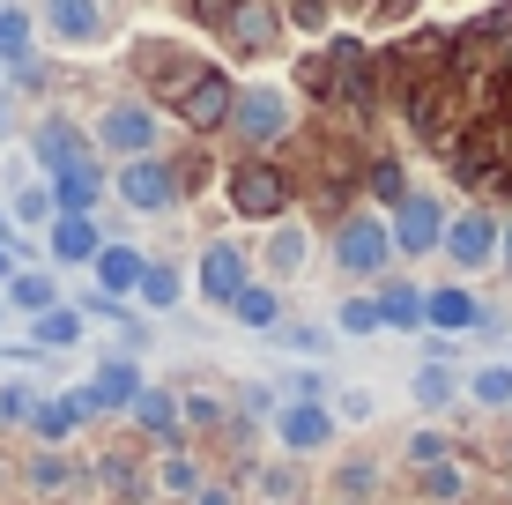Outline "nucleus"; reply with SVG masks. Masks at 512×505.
Segmentation results:
<instances>
[{
  "mask_svg": "<svg viewBox=\"0 0 512 505\" xmlns=\"http://www.w3.org/2000/svg\"><path fill=\"white\" fill-rule=\"evenodd\" d=\"M446 394H453V379L438 372V364H431V372H416V402H431V409H438Z\"/></svg>",
  "mask_w": 512,
  "mask_h": 505,
  "instance_id": "c85d7f7f",
  "label": "nucleus"
},
{
  "mask_svg": "<svg viewBox=\"0 0 512 505\" xmlns=\"http://www.w3.org/2000/svg\"><path fill=\"white\" fill-rule=\"evenodd\" d=\"M164 483H171V491H193L201 476H193V461H164Z\"/></svg>",
  "mask_w": 512,
  "mask_h": 505,
  "instance_id": "473e14b6",
  "label": "nucleus"
},
{
  "mask_svg": "<svg viewBox=\"0 0 512 505\" xmlns=\"http://www.w3.org/2000/svg\"><path fill=\"white\" fill-rule=\"evenodd\" d=\"M134 298L149 305V312H171V305H179V268H141Z\"/></svg>",
  "mask_w": 512,
  "mask_h": 505,
  "instance_id": "f3484780",
  "label": "nucleus"
},
{
  "mask_svg": "<svg viewBox=\"0 0 512 505\" xmlns=\"http://www.w3.org/2000/svg\"><path fill=\"white\" fill-rule=\"evenodd\" d=\"M141 268H149V260H141L134 246H97V283H104V298H127V290L141 283Z\"/></svg>",
  "mask_w": 512,
  "mask_h": 505,
  "instance_id": "9b49d317",
  "label": "nucleus"
},
{
  "mask_svg": "<svg viewBox=\"0 0 512 505\" xmlns=\"http://www.w3.org/2000/svg\"><path fill=\"white\" fill-rule=\"evenodd\" d=\"M97 149H112V156H149L156 149V112L149 104H112V112L97 119Z\"/></svg>",
  "mask_w": 512,
  "mask_h": 505,
  "instance_id": "7ed1b4c3",
  "label": "nucleus"
},
{
  "mask_svg": "<svg viewBox=\"0 0 512 505\" xmlns=\"http://www.w3.org/2000/svg\"><path fill=\"white\" fill-rule=\"evenodd\" d=\"M0 327H8V305H0Z\"/></svg>",
  "mask_w": 512,
  "mask_h": 505,
  "instance_id": "e433bc0d",
  "label": "nucleus"
},
{
  "mask_svg": "<svg viewBox=\"0 0 512 505\" xmlns=\"http://www.w3.org/2000/svg\"><path fill=\"white\" fill-rule=\"evenodd\" d=\"M15 312H52V275H8V298Z\"/></svg>",
  "mask_w": 512,
  "mask_h": 505,
  "instance_id": "6ab92c4d",
  "label": "nucleus"
},
{
  "mask_svg": "<svg viewBox=\"0 0 512 505\" xmlns=\"http://www.w3.org/2000/svg\"><path fill=\"white\" fill-rule=\"evenodd\" d=\"M327 439H334V416H327L320 402L282 409V446H297V454H305V446H327Z\"/></svg>",
  "mask_w": 512,
  "mask_h": 505,
  "instance_id": "9d476101",
  "label": "nucleus"
},
{
  "mask_svg": "<svg viewBox=\"0 0 512 505\" xmlns=\"http://www.w3.org/2000/svg\"><path fill=\"white\" fill-rule=\"evenodd\" d=\"M75 335H82V320H75V312H38V342H45V350H67Z\"/></svg>",
  "mask_w": 512,
  "mask_h": 505,
  "instance_id": "b1692460",
  "label": "nucleus"
},
{
  "mask_svg": "<svg viewBox=\"0 0 512 505\" xmlns=\"http://www.w3.org/2000/svg\"><path fill=\"white\" fill-rule=\"evenodd\" d=\"M475 402H490V409L512 402V372L505 364H483V372H475Z\"/></svg>",
  "mask_w": 512,
  "mask_h": 505,
  "instance_id": "393cba45",
  "label": "nucleus"
},
{
  "mask_svg": "<svg viewBox=\"0 0 512 505\" xmlns=\"http://www.w3.org/2000/svg\"><path fill=\"white\" fill-rule=\"evenodd\" d=\"M438 238H446V208H438L431 194H409L401 201V216H394V231H386V246L394 253H438Z\"/></svg>",
  "mask_w": 512,
  "mask_h": 505,
  "instance_id": "f03ea898",
  "label": "nucleus"
},
{
  "mask_svg": "<svg viewBox=\"0 0 512 505\" xmlns=\"http://www.w3.org/2000/svg\"><path fill=\"white\" fill-rule=\"evenodd\" d=\"M305 260H312V246H305V238H297V231H282L275 246H268V268H275V275H297V268H305Z\"/></svg>",
  "mask_w": 512,
  "mask_h": 505,
  "instance_id": "5701e85b",
  "label": "nucleus"
},
{
  "mask_svg": "<svg viewBox=\"0 0 512 505\" xmlns=\"http://www.w3.org/2000/svg\"><path fill=\"white\" fill-rule=\"evenodd\" d=\"M423 483H431V498H461V468H431Z\"/></svg>",
  "mask_w": 512,
  "mask_h": 505,
  "instance_id": "7c9ffc66",
  "label": "nucleus"
},
{
  "mask_svg": "<svg viewBox=\"0 0 512 505\" xmlns=\"http://www.w3.org/2000/svg\"><path fill=\"white\" fill-rule=\"evenodd\" d=\"M0 134H8V97H0Z\"/></svg>",
  "mask_w": 512,
  "mask_h": 505,
  "instance_id": "c9c22d12",
  "label": "nucleus"
},
{
  "mask_svg": "<svg viewBox=\"0 0 512 505\" xmlns=\"http://www.w3.org/2000/svg\"><path fill=\"white\" fill-rule=\"evenodd\" d=\"M423 320H431V327H475L483 312H475L468 290H431V298H423Z\"/></svg>",
  "mask_w": 512,
  "mask_h": 505,
  "instance_id": "2eb2a0df",
  "label": "nucleus"
},
{
  "mask_svg": "<svg viewBox=\"0 0 512 505\" xmlns=\"http://www.w3.org/2000/svg\"><path fill=\"white\" fill-rule=\"evenodd\" d=\"M461 268H490L498 260V216H483V208H468V216H453L446 223V238H438Z\"/></svg>",
  "mask_w": 512,
  "mask_h": 505,
  "instance_id": "39448f33",
  "label": "nucleus"
},
{
  "mask_svg": "<svg viewBox=\"0 0 512 505\" xmlns=\"http://www.w3.org/2000/svg\"><path fill=\"white\" fill-rule=\"evenodd\" d=\"M82 416H90V402H82V394H67V402H45V409H38V439H67Z\"/></svg>",
  "mask_w": 512,
  "mask_h": 505,
  "instance_id": "a211bd4d",
  "label": "nucleus"
},
{
  "mask_svg": "<svg viewBox=\"0 0 512 505\" xmlns=\"http://www.w3.org/2000/svg\"><path fill=\"white\" fill-rule=\"evenodd\" d=\"M342 335H379V305L372 298H349L342 305Z\"/></svg>",
  "mask_w": 512,
  "mask_h": 505,
  "instance_id": "a878e982",
  "label": "nucleus"
},
{
  "mask_svg": "<svg viewBox=\"0 0 512 505\" xmlns=\"http://www.w3.org/2000/svg\"><path fill=\"white\" fill-rule=\"evenodd\" d=\"M38 156L52 171H67V164H90V142H82V134H67V127H45L38 134Z\"/></svg>",
  "mask_w": 512,
  "mask_h": 505,
  "instance_id": "dca6fc26",
  "label": "nucleus"
},
{
  "mask_svg": "<svg viewBox=\"0 0 512 505\" xmlns=\"http://www.w3.org/2000/svg\"><path fill=\"white\" fill-rule=\"evenodd\" d=\"M134 402H141V424H156V431L171 424V394H134Z\"/></svg>",
  "mask_w": 512,
  "mask_h": 505,
  "instance_id": "c756f323",
  "label": "nucleus"
},
{
  "mask_svg": "<svg viewBox=\"0 0 512 505\" xmlns=\"http://www.w3.org/2000/svg\"><path fill=\"white\" fill-rule=\"evenodd\" d=\"M498 253L512 260V223H498Z\"/></svg>",
  "mask_w": 512,
  "mask_h": 505,
  "instance_id": "f704fd0d",
  "label": "nucleus"
},
{
  "mask_svg": "<svg viewBox=\"0 0 512 505\" xmlns=\"http://www.w3.org/2000/svg\"><path fill=\"white\" fill-rule=\"evenodd\" d=\"M282 342H290V350H327L320 327H282Z\"/></svg>",
  "mask_w": 512,
  "mask_h": 505,
  "instance_id": "2f4dec72",
  "label": "nucleus"
},
{
  "mask_svg": "<svg viewBox=\"0 0 512 505\" xmlns=\"http://www.w3.org/2000/svg\"><path fill=\"white\" fill-rule=\"evenodd\" d=\"M45 30L60 45H97L104 38V8L97 0H45Z\"/></svg>",
  "mask_w": 512,
  "mask_h": 505,
  "instance_id": "0eeeda50",
  "label": "nucleus"
},
{
  "mask_svg": "<svg viewBox=\"0 0 512 505\" xmlns=\"http://www.w3.org/2000/svg\"><path fill=\"white\" fill-rule=\"evenodd\" d=\"M231 312H238V320H245V327H275V320H282V305H275V290H260V283H245V290H238V298H231Z\"/></svg>",
  "mask_w": 512,
  "mask_h": 505,
  "instance_id": "aec40b11",
  "label": "nucleus"
},
{
  "mask_svg": "<svg viewBox=\"0 0 512 505\" xmlns=\"http://www.w3.org/2000/svg\"><path fill=\"white\" fill-rule=\"evenodd\" d=\"M97 246L104 238H97L90 216H60L52 223V260H67V268H75V260H97Z\"/></svg>",
  "mask_w": 512,
  "mask_h": 505,
  "instance_id": "ddd939ff",
  "label": "nucleus"
},
{
  "mask_svg": "<svg viewBox=\"0 0 512 505\" xmlns=\"http://www.w3.org/2000/svg\"><path fill=\"white\" fill-rule=\"evenodd\" d=\"M15 216H23V223H45V216H52V194H45V186H23V194H15Z\"/></svg>",
  "mask_w": 512,
  "mask_h": 505,
  "instance_id": "bb28decb",
  "label": "nucleus"
},
{
  "mask_svg": "<svg viewBox=\"0 0 512 505\" xmlns=\"http://www.w3.org/2000/svg\"><path fill=\"white\" fill-rule=\"evenodd\" d=\"M134 394H141V372H134V364H104V372L90 379V394H82V402H90V409H127Z\"/></svg>",
  "mask_w": 512,
  "mask_h": 505,
  "instance_id": "4468645a",
  "label": "nucleus"
},
{
  "mask_svg": "<svg viewBox=\"0 0 512 505\" xmlns=\"http://www.w3.org/2000/svg\"><path fill=\"white\" fill-rule=\"evenodd\" d=\"M119 201L127 208H141V216H164L171 201H179V179H171L156 156H134L127 171H119Z\"/></svg>",
  "mask_w": 512,
  "mask_h": 505,
  "instance_id": "20e7f679",
  "label": "nucleus"
},
{
  "mask_svg": "<svg viewBox=\"0 0 512 505\" xmlns=\"http://www.w3.org/2000/svg\"><path fill=\"white\" fill-rule=\"evenodd\" d=\"M179 112L193 119V127H223V112H231V82L223 75H193V90H179Z\"/></svg>",
  "mask_w": 512,
  "mask_h": 505,
  "instance_id": "1a4fd4ad",
  "label": "nucleus"
},
{
  "mask_svg": "<svg viewBox=\"0 0 512 505\" xmlns=\"http://www.w3.org/2000/svg\"><path fill=\"white\" fill-rule=\"evenodd\" d=\"M23 52H30V15L0 8V60H23Z\"/></svg>",
  "mask_w": 512,
  "mask_h": 505,
  "instance_id": "4be33fe9",
  "label": "nucleus"
},
{
  "mask_svg": "<svg viewBox=\"0 0 512 505\" xmlns=\"http://www.w3.org/2000/svg\"><path fill=\"white\" fill-rule=\"evenodd\" d=\"M231 201L245 208V216H275V208H282V179H275V171H238V179H231Z\"/></svg>",
  "mask_w": 512,
  "mask_h": 505,
  "instance_id": "f8f14e48",
  "label": "nucleus"
},
{
  "mask_svg": "<svg viewBox=\"0 0 512 505\" xmlns=\"http://www.w3.org/2000/svg\"><path fill=\"white\" fill-rule=\"evenodd\" d=\"M379 327H423V298L416 290H386L379 298Z\"/></svg>",
  "mask_w": 512,
  "mask_h": 505,
  "instance_id": "412c9836",
  "label": "nucleus"
},
{
  "mask_svg": "<svg viewBox=\"0 0 512 505\" xmlns=\"http://www.w3.org/2000/svg\"><path fill=\"white\" fill-rule=\"evenodd\" d=\"M231 30H238L245 45H268V38H275V23H268V15H260V8H245L238 23H231Z\"/></svg>",
  "mask_w": 512,
  "mask_h": 505,
  "instance_id": "cd10ccee",
  "label": "nucleus"
},
{
  "mask_svg": "<svg viewBox=\"0 0 512 505\" xmlns=\"http://www.w3.org/2000/svg\"><path fill=\"white\" fill-rule=\"evenodd\" d=\"M386 223H372V216H357V223H342V238H334V260H342L349 275H379L386 268Z\"/></svg>",
  "mask_w": 512,
  "mask_h": 505,
  "instance_id": "423d86ee",
  "label": "nucleus"
},
{
  "mask_svg": "<svg viewBox=\"0 0 512 505\" xmlns=\"http://www.w3.org/2000/svg\"><path fill=\"white\" fill-rule=\"evenodd\" d=\"M201 290L216 305H231L238 290H245V246H208L201 253Z\"/></svg>",
  "mask_w": 512,
  "mask_h": 505,
  "instance_id": "6e6552de",
  "label": "nucleus"
},
{
  "mask_svg": "<svg viewBox=\"0 0 512 505\" xmlns=\"http://www.w3.org/2000/svg\"><path fill=\"white\" fill-rule=\"evenodd\" d=\"M327 15V0H297V23H320Z\"/></svg>",
  "mask_w": 512,
  "mask_h": 505,
  "instance_id": "72a5a7b5",
  "label": "nucleus"
},
{
  "mask_svg": "<svg viewBox=\"0 0 512 505\" xmlns=\"http://www.w3.org/2000/svg\"><path fill=\"white\" fill-rule=\"evenodd\" d=\"M238 127V142L268 149L290 134V90H275V82H245V90H231V112H223Z\"/></svg>",
  "mask_w": 512,
  "mask_h": 505,
  "instance_id": "f257e3e1",
  "label": "nucleus"
}]
</instances>
